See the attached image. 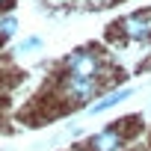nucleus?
I'll list each match as a JSON object with an SVG mask.
<instances>
[{
    "label": "nucleus",
    "instance_id": "f03ea898",
    "mask_svg": "<svg viewBox=\"0 0 151 151\" xmlns=\"http://www.w3.org/2000/svg\"><path fill=\"white\" fill-rule=\"evenodd\" d=\"M98 92H101L98 77H68L65 74V80H62V98L68 104H89Z\"/></svg>",
    "mask_w": 151,
    "mask_h": 151
},
{
    "label": "nucleus",
    "instance_id": "6e6552de",
    "mask_svg": "<svg viewBox=\"0 0 151 151\" xmlns=\"http://www.w3.org/2000/svg\"><path fill=\"white\" fill-rule=\"evenodd\" d=\"M6 3H9V0H0V9H3V6H6Z\"/></svg>",
    "mask_w": 151,
    "mask_h": 151
},
{
    "label": "nucleus",
    "instance_id": "20e7f679",
    "mask_svg": "<svg viewBox=\"0 0 151 151\" xmlns=\"http://www.w3.org/2000/svg\"><path fill=\"white\" fill-rule=\"evenodd\" d=\"M122 145H124V133L119 127H104L86 139V151H122Z\"/></svg>",
    "mask_w": 151,
    "mask_h": 151
},
{
    "label": "nucleus",
    "instance_id": "f257e3e1",
    "mask_svg": "<svg viewBox=\"0 0 151 151\" xmlns=\"http://www.w3.org/2000/svg\"><path fill=\"white\" fill-rule=\"evenodd\" d=\"M65 74L68 77H98L101 80V74H104V62L95 50L89 47H80V50H71L62 62Z\"/></svg>",
    "mask_w": 151,
    "mask_h": 151
},
{
    "label": "nucleus",
    "instance_id": "0eeeda50",
    "mask_svg": "<svg viewBox=\"0 0 151 151\" xmlns=\"http://www.w3.org/2000/svg\"><path fill=\"white\" fill-rule=\"evenodd\" d=\"M18 30V18L15 15H3V18H0V33H3V36H12Z\"/></svg>",
    "mask_w": 151,
    "mask_h": 151
},
{
    "label": "nucleus",
    "instance_id": "7ed1b4c3",
    "mask_svg": "<svg viewBox=\"0 0 151 151\" xmlns=\"http://www.w3.org/2000/svg\"><path fill=\"white\" fill-rule=\"evenodd\" d=\"M122 33L133 42H145L151 39V12L142 9V12H133L127 18H122Z\"/></svg>",
    "mask_w": 151,
    "mask_h": 151
},
{
    "label": "nucleus",
    "instance_id": "423d86ee",
    "mask_svg": "<svg viewBox=\"0 0 151 151\" xmlns=\"http://www.w3.org/2000/svg\"><path fill=\"white\" fill-rule=\"evenodd\" d=\"M42 47V39L39 36H27V39H21L18 45H15V53H33V50H39Z\"/></svg>",
    "mask_w": 151,
    "mask_h": 151
},
{
    "label": "nucleus",
    "instance_id": "39448f33",
    "mask_svg": "<svg viewBox=\"0 0 151 151\" xmlns=\"http://www.w3.org/2000/svg\"><path fill=\"white\" fill-rule=\"evenodd\" d=\"M136 89L133 86H122V89H113V92H107L104 98H98L92 107H89V113L92 116H98V113H107V110H113V107H119L122 101H127L130 95H133Z\"/></svg>",
    "mask_w": 151,
    "mask_h": 151
}]
</instances>
